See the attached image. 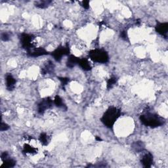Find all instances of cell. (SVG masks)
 Wrapping results in <instances>:
<instances>
[{
    "label": "cell",
    "mask_w": 168,
    "mask_h": 168,
    "mask_svg": "<svg viewBox=\"0 0 168 168\" xmlns=\"http://www.w3.org/2000/svg\"><path fill=\"white\" fill-rule=\"evenodd\" d=\"M117 81H118V79H117L116 77H115V76H112L107 81L106 88H107V89H111L116 84Z\"/></svg>",
    "instance_id": "cell-19"
},
{
    "label": "cell",
    "mask_w": 168,
    "mask_h": 168,
    "mask_svg": "<svg viewBox=\"0 0 168 168\" xmlns=\"http://www.w3.org/2000/svg\"><path fill=\"white\" fill-rule=\"evenodd\" d=\"M140 120L142 124L152 128L160 127L166 122V120L160 116L150 113L142 114L140 116Z\"/></svg>",
    "instance_id": "cell-2"
},
{
    "label": "cell",
    "mask_w": 168,
    "mask_h": 168,
    "mask_svg": "<svg viewBox=\"0 0 168 168\" xmlns=\"http://www.w3.org/2000/svg\"><path fill=\"white\" fill-rule=\"evenodd\" d=\"M70 53V48L68 43L65 46H61L57 47L51 53V55L53 57L54 59L59 62L62 59V57L65 55H68Z\"/></svg>",
    "instance_id": "cell-5"
},
{
    "label": "cell",
    "mask_w": 168,
    "mask_h": 168,
    "mask_svg": "<svg viewBox=\"0 0 168 168\" xmlns=\"http://www.w3.org/2000/svg\"><path fill=\"white\" fill-rule=\"evenodd\" d=\"M95 139H96V141H102V139L100 138V137H96Z\"/></svg>",
    "instance_id": "cell-27"
},
{
    "label": "cell",
    "mask_w": 168,
    "mask_h": 168,
    "mask_svg": "<svg viewBox=\"0 0 168 168\" xmlns=\"http://www.w3.org/2000/svg\"><path fill=\"white\" fill-rule=\"evenodd\" d=\"M9 157V155H8V153L7 152H4L3 153H2V160H3L5 159H6L7 158Z\"/></svg>",
    "instance_id": "cell-26"
},
{
    "label": "cell",
    "mask_w": 168,
    "mask_h": 168,
    "mask_svg": "<svg viewBox=\"0 0 168 168\" xmlns=\"http://www.w3.org/2000/svg\"><path fill=\"white\" fill-rule=\"evenodd\" d=\"M120 36L121 38H123L124 39L126 40L127 39H128V34H127V32L125 31H122L120 34Z\"/></svg>",
    "instance_id": "cell-25"
},
{
    "label": "cell",
    "mask_w": 168,
    "mask_h": 168,
    "mask_svg": "<svg viewBox=\"0 0 168 168\" xmlns=\"http://www.w3.org/2000/svg\"><path fill=\"white\" fill-rule=\"evenodd\" d=\"M51 3V1H39L35 3V6L39 9H45Z\"/></svg>",
    "instance_id": "cell-18"
},
{
    "label": "cell",
    "mask_w": 168,
    "mask_h": 168,
    "mask_svg": "<svg viewBox=\"0 0 168 168\" xmlns=\"http://www.w3.org/2000/svg\"><path fill=\"white\" fill-rule=\"evenodd\" d=\"M90 59L95 63H106L109 60V56L108 53L103 49H96L91 50L89 53Z\"/></svg>",
    "instance_id": "cell-3"
},
{
    "label": "cell",
    "mask_w": 168,
    "mask_h": 168,
    "mask_svg": "<svg viewBox=\"0 0 168 168\" xmlns=\"http://www.w3.org/2000/svg\"><path fill=\"white\" fill-rule=\"evenodd\" d=\"M6 88L8 91H13L16 85V80L11 74H7L6 77Z\"/></svg>",
    "instance_id": "cell-11"
},
{
    "label": "cell",
    "mask_w": 168,
    "mask_h": 168,
    "mask_svg": "<svg viewBox=\"0 0 168 168\" xmlns=\"http://www.w3.org/2000/svg\"><path fill=\"white\" fill-rule=\"evenodd\" d=\"M59 79L60 81L61 84H62L63 87H65V86L67 85V84L68 83V81L70 80L68 78H64V77H59Z\"/></svg>",
    "instance_id": "cell-21"
},
{
    "label": "cell",
    "mask_w": 168,
    "mask_h": 168,
    "mask_svg": "<svg viewBox=\"0 0 168 168\" xmlns=\"http://www.w3.org/2000/svg\"><path fill=\"white\" fill-rule=\"evenodd\" d=\"M79 60H80V58L76 57V56L73 55H70L68 58V60L67 62V66L68 68H72L74 67L76 64H78Z\"/></svg>",
    "instance_id": "cell-13"
},
{
    "label": "cell",
    "mask_w": 168,
    "mask_h": 168,
    "mask_svg": "<svg viewBox=\"0 0 168 168\" xmlns=\"http://www.w3.org/2000/svg\"><path fill=\"white\" fill-rule=\"evenodd\" d=\"M9 129V126L6 124L4 123L3 121L1 122V126H0V130L2 131H7Z\"/></svg>",
    "instance_id": "cell-22"
},
{
    "label": "cell",
    "mask_w": 168,
    "mask_h": 168,
    "mask_svg": "<svg viewBox=\"0 0 168 168\" xmlns=\"http://www.w3.org/2000/svg\"><path fill=\"white\" fill-rule=\"evenodd\" d=\"M23 152L25 154L34 155L38 153V149L28 144H25L23 146Z\"/></svg>",
    "instance_id": "cell-12"
},
{
    "label": "cell",
    "mask_w": 168,
    "mask_h": 168,
    "mask_svg": "<svg viewBox=\"0 0 168 168\" xmlns=\"http://www.w3.org/2000/svg\"><path fill=\"white\" fill-rule=\"evenodd\" d=\"M39 141L42 143V145L47 146L49 145L50 142V137L47 133H42L39 135Z\"/></svg>",
    "instance_id": "cell-17"
},
{
    "label": "cell",
    "mask_w": 168,
    "mask_h": 168,
    "mask_svg": "<svg viewBox=\"0 0 168 168\" xmlns=\"http://www.w3.org/2000/svg\"><path fill=\"white\" fill-rule=\"evenodd\" d=\"M53 100L50 97L43 99L39 102L38 106V111L39 114H43L47 109H49L53 106Z\"/></svg>",
    "instance_id": "cell-6"
},
{
    "label": "cell",
    "mask_w": 168,
    "mask_h": 168,
    "mask_svg": "<svg viewBox=\"0 0 168 168\" xmlns=\"http://www.w3.org/2000/svg\"><path fill=\"white\" fill-rule=\"evenodd\" d=\"M133 148L137 152L141 151V150H143V149H144L143 143H142V142H140V141L137 142H135V143L133 144Z\"/></svg>",
    "instance_id": "cell-20"
},
{
    "label": "cell",
    "mask_w": 168,
    "mask_h": 168,
    "mask_svg": "<svg viewBox=\"0 0 168 168\" xmlns=\"http://www.w3.org/2000/svg\"><path fill=\"white\" fill-rule=\"evenodd\" d=\"M81 6L84 8L88 9L89 7V1H83L81 2Z\"/></svg>",
    "instance_id": "cell-24"
},
{
    "label": "cell",
    "mask_w": 168,
    "mask_h": 168,
    "mask_svg": "<svg viewBox=\"0 0 168 168\" xmlns=\"http://www.w3.org/2000/svg\"><path fill=\"white\" fill-rule=\"evenodd\" d=\"M54 103L59 108L62 109H63L64 110H67V106H66L64 104V103H63V100L62 98H61L60 96H59V95L55 96V99H54Z\"/></svg>",
    "instance_id": "cell-16"
},
{
    "label": "cell",
    "mask_w": 168,
    "mask_h": 168,
    "mask_svg": "<svg viewBox=\"0 0 168 168\" xmlns=\"http://www.w3.org/2000/svg\"><path fill=\"white\" fill-rule=\"evenodd\" d=\"M78 64L80 67L85 71H89L91 69V64L88 59H80Z\"/></svg>",
    "instance_id": "cell-14"
},
{
    "label": "cell",
    "mask_w": 168,
    "mask_h": 168,
    "mask_svg": "<svg viewBox=\"0 0 168 168\" xmlns=\"http://www.w3.org/2000/svg\"><path fill=\"white\" fill-rule=\"evenodd\" d=\"M141 163L145 167H150L153 164V156L150 152H147L141 158Z\"/></svg>",
    "instance_id": "cell-9"
},
{
    "label": "cell",
    "mask_w": 168,
    "mask_h": 168,
    "mask_svg": "<svg viewBox=\"0 0 168 168\" xmlns=\"http://www.w3.org/2000/svg\"><path fill=\"white\" fill-rule=\"evenodd\" d=\"M121 114V110L117 107H110L107 109L100 119L106 128H113L116 121H117Z\"/></svg>",
    "instance_id": "cell-1"
},
{
    "label": "cell",
    "mask_w": 168,
    "mask_h": 168,
    "mask_svg": "<svg viewBox=\"0 0 168 168\" xmlns=\"http://www.w3.org/2000/svg\"><path fill=\"white\" fill-rule=\"evenodd\" d=\"M2 161H3V163L1 166V167L10 168V167H14L15 165H16V161L14 160L13 159L9 158V157L5 159Z\"/></svg>",
    "instance_id": "cell-15"
},
{
    "label": "cell",
    "mask_w": 168,
    "mask_h": 168,
    "mask_svg": "<svg viewBox=\"0 0 168 168\" xmlns=\"http://www.w3.org/2000/svg\"><path fill=\"white\" fill-rule=\"evenodd\" d=\"M156 31L162 36L167 38L168 31V23H158L156 27Z\"/></svg>",
    "instance_id": "cell-8"
},
{
    "label": "cell",
    "mask_w": 168,
    "mask_h": 168,
    "mask_svg": "<svg viewBox=\"0 0 168 168\" xmlns=\"http://www.w3.org/2000/svg\"><path fill=\"white\" fill-rule=\"evenodd\" d=\"M27 54L29 57H40V56L47 55L49 54V52L45 50L44 48L35 47L28 51Z\"/></svg>",
    "instance_id": "cell-7"
},
{
    "label": "cell",
    "mask_w": 168,
    "mask_h": 168,
    "mask_svg": "<svg viewBox=\"0 0 168 168\" xmlns=\"http://www.w3.org/2000/svg\"><path fill=\"white\" fill-rule=\"evenodd\" d=\"M55 70V65L52 61L49 60L47 62L43 64L42 67V74L43 75L45 74H51L53 73Z\"/></svg>",
    "instance_id": "cell-10"
},
{
    "label": "cell",
    "mask_w": 168,
    "mask_h": 168,
    "mask_svg": "<svg viewBox=\"0 0 168 168\" xmlns=\"http://www.w3.org/2000/svg\"><path fill=\"white\" fill-rule=\"evenodd\" d=\"M20 43L23 48L27 50V51L33 48H35L34 39L35 37L33 35L28 34L26 33H23L20 35Z\"/></svg>",
    "instance_id": "cell-4"
},
{
    "label": "cell",
    "mask_w": 168,
    "mask_h": 168,
    "mask_svg": "<svg viewBox=\"0 0 168 168\" xmlns=\"http://www.w3.org/2000/svg\"><path fill=\"white\" fill-rule=\"evenodd\" d=\"M1 38L3 41H5V42H6V41L9 40L10 38V35L7 32H3L1 34Z\"/></svg>",
    "instance_id": "cell-23"
}]
</instances>
